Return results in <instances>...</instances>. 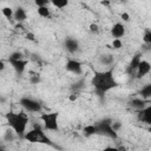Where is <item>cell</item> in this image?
I'll use <instances>...</instances> for the list:
<instances>
[{"label": "cell", "instance_id": "cell-26", "mask_svg": "<svg viewBox=\"0 0 151 151\" xmlns=\"http://www.w3.org/2000/svg\"><path fill=\"white\" fill-rule=\"evenodd\" d=\"M143 41L146 44H151V31H146L143 35Z\"/></svg>", "mask_w": 151, "mask_h": 151}, {"label": "cell", "instance_id": "cell-17", "mask_svg": "<svg viewBox=\"0 0 151 151\" xmlns=\"http://www.w3.org/2000/svg\"><path fill=\"white\" fill-rule=\"evenodd\" d=\"M99 63L104 66H111L114 63V58L112 54H101L99 57Z\"/></svg>", "mask_w": 151, "mask_h": 151}, {"label": "cell", "instance_id": "cell-23", "mask_svg": "<svg viewBox=\"0 0 151 151\" xmlns=\"http://www.w3.org/2000/svg\"><path fill=\"white\" fill-rule=\"evenodd\" d=\"M51 4H52L54 7H57V8L61 9V8H64V7H66V6L68 5V1H67V0H63V1L57 0V1H52Z\"/></svg>", "mask_w": 151, "mask_h": 151}, {"label": "cell", "instance_id": "cell-5", "mask_svg": "<svg viewBox=\"0 0 151 151\" xmlns=\"http://www.w3.org/2000/svg\"><path fill=\"white\" fill-rule=\"evenodd\" d=\"M40 119L44 123V129L47 131H59V113L58 112H46L40 114Z\"/></svg>", "mask_w": 151, "mask_h": 151}, {"label": "cell", "instance_id": "cell-19", "mask_svg": "<svg viewBox=\"0 0 151 151\" xmlns=\"http://www.w3.org/2000/svg\"><path fill=\"white\" fill-rule=\"evenodd\" d=\"M2 15H4L6 19L11 20V19L14 18V11H13L11 7H4V8H2Z\"/></svg>", "mask_w": 151, "mask_h": 151}, {"label": "cell", "instance_id": "cell-9", "mask_svg": "<svg viewBox=\"0 0 151 151\" xmlns=\"http://www.w3.org/2000/svg\"><path fill=\"white\" fill-rule=\"evenodd\" d=\"M64 46L70 53H76L79 51V41L73 37H67L64 41Z\"/></svg>", "mask_w": 151, "mask_h": 151}, {"label": "cell", "instance_id": "cell-6", "mask_svg": "<svg viewBox=\"0 0 151 151\" xmlns=\"http://www.w3.org/2000/svg\"><path fill=\"white\" fill-rule=\"evenodd\" d=\"M19 104L27 111V112H32V113H37V112H41L42 107H41V104L32 98H28V97H22L20 100H19Z\"/></svg>", "mask_w": 151, "mask_h": 151}, {"label": "cell", "instance_id": "cell-7", "mask_svg": "<svg viewBox=\"0 0 151 151\" xmlns=\"http://www.w3.org/2000/svg\"><path fill=\"white\" fill-rule=\"evenodd\" d=\"M65 68L74 74H81L83 73V65L80 61L76 60V59H68L65 64Z\"/></svg>", "mask_w": 151, "mask_h": 151}, {"label": "cell", "instance_id": "cell-31", "mask_svg": "<svg viewBox=\"0 0 151 151\" xmlns=\"http://www.w3.org/2000/svg\"><path fill=\"white\" fill-rule=\"evenodd\" d=\"M26 39H28V40H31V41H34V40H35L33 33H27V34H26Z\"/></svg>", "mask_w": 151, "mask_h": 151}, {"label": "cell", "instance_id": "cell-28", "mask_svg": "<svg viewBox=\"0 0 151 151\" xmlns=\"http://www.w3.org/2000/svg\"><path fill=\"white\" fill-rule=\"evenodd\" d=\"M29 81H31V84L37 85V84L40 83V77H39V76H32V77L29 78Z\"/></svg>", "mask_w": 151, "mask_h": 151}, {"label": "cell", "instance_id": "cell-2", "mask_svg": "<svg viewBox=\"0 0 151 151\" xmlns=\"http://www.w3.org/2000/svg\"><path fill=\"white\" fill-rule=\"evenodd\" d=\"M6 119L8 126L14 131V133L22 138L26 134V127L28 124V118L25 113H15V112H8L6 113Z\"/></svg>", "mask_w": 151, "mask_h": 151}, {"label": "cell", "instance_id": "cell-30", "mask_svg": "<svg viewBox=\"0 0 151 151\" xmlns=\"http://www.w3.org/2000/svg\"><path fill=\"white\" fill-rule=\"evenodd\" d=\"M103 151H119L118 147H113V146H106L103 149Z\"/></svg>", "mask_w": 151, "mask_h": 151}, {"label": "cell", "instance_id": "cell-14", "mask_svg": "<svg viewBox=\"0 0 151 151\" xmlns=\"http://www.w3.org/2000/svg\"><path fill=\"white\" fill-rule=\"evenodd\" d=\"M83 133H84L85 137H91V136L98 134V126H97V124L85 125L84 129H83Z\"/></svg>", "mask_w": 151, "mask_h": 151}, {"label": "cell", "instance_id": "cell-32", "mask_svg": "<svg viewBox=\"0 0 151 151\" xmlns=\"http://www.w3.org/2000/svg\"><path fill=\"white\" fill-rule=\"evenodd\" d=\"M68 99H70L71 101H74V100H77V99H78V96H77V93H72V94L68 97Z\"/></svg>", "mask_w": 151, "mask_h": 151}, {"label": "cell", "instance_id": "cell-13", "mask_svg": "<svg viewBox=\"0 0 151 151\" xmlns=\"http://www.w3.org/2000/svg\"><path fill=\"white\" fill-rule=\"evenodd\" d=\"M140 61H142V54H140V53H137V54L131 59V61H130V64H129V66H127V68H126V72H127L129 74H132L133 72H137V68H138Z\"/></svg>", "mask_w": 151, "mask_h": 151}, {"label": "cell", "instance_id": "cell-15", "mask_svg": "<svg viewBox=\"0 0 151 151\" xmlns=\"http://www.w3.org/2000/svg\"><path fill=\"white\" fill-rule=\"evenodd\" d=\"M15 21L18 22H22L27 19V13L26 11L22 8V7H18L14 9V18H13Z\"/></svg>", "mask_w": 151, "mask_h": 151}, {"label": "cell", "instance_id": "cell-20", "mask_svg": "<svg viewBox=\"0 0 151 151\" xmlns=\"http://www.w3.org/2000/svg\"><path fill=\"white\" fill-rule=\"evenodd\" d=\"M84 85H85V81H84V79H80L79 81L74 83V84L71 86V90L73 91V93H77L78 91H80V90L84 87Z\"/></svg>", "mask_w": 151, "mask_h": 151}, {"label": "cell", "instance_id": "cell-34", "mask_svg": "<svg viewBox=\"0 0 151 151\" xmlns=\"http://www.w3.org/2000/svg\"><path fill=\"white\" fill-rule=\"evenodd\" d=\"M101 5H110V2H107V1H101Z\"/></svg>", "mask_w": 151, "mask_h": 151}, {"label": "cell", "instance_id": "cell-18", "mask_svg": "<svg viewBox=\"0 0 151 151\" xmlns=\"http://www.w3.org/2000/svg\"><path fill=\"white\" fill-rule=\"evenodd\" d=\"M139 94H140L144 99H149V98H151V83L144 85V86L140 88Z\"/></svg>", "mask_w": 151, "mask_h": 151}, {"label": "cell", "instance_id": "cell-35", "mask_svg": "<svg viewBox=\"0 0 151 151\" xmlns=\"http://www.w3.org/2000/svg\"><path fill=\"white\" fill-rule=\"evenodd\" d=\"M147 132H149V133H150V134H151V125H150V126H149V129H147Z\"/></svg>", "mask_w": 151, "mask_h": 151}, {"label": "cell", "instance_id": "cell-8", "mask_svg": "<svg viewBox=\"0 0 151 151\" xmlns=\"http://www.w3.org/2000/svg\"><path fill=\"white\" fill-rule=\"evenodd\" d=\"M150 72H151V64L147 60H142L140 64H139V66H138V68H137L136 78L137 79H142L143 77H145Z\"/></svg>", "mask_w": 151, "mask_h": 151}, {"label": "cell", "instance_id": "cell-3", "mask_svg": "<svg viewBox=\"0 0 151 151\" xmlns=\"http://www.w3.org/2000/svg\"><path fill=\"white\" fill-rule=\"evenodd\" d=\"M24 139L29 142V143H38V144H45V145L54 146V144L51 140V138L44 132V130L39 125H34L32 130L26 132Z\"/></svg>", "mask_w": 151, "mask_h": 151}, {"label": "cell", "instance_id": "cell-29", "mask_svg": "<svg viewBox=\"0 0 151 151\" xmlns=\"http://www.w3.org/2000/svg\"><path fill=\"white\" fill-rule=\"evenodd\" d=\"M120 18H122L123 21H125V22H127V21L130 20V15H129V13H126V12H123V13L120 14Z\"/></svg>", "mask_w": 151, "mask_h": 151}, {"label": "cell", "instance_id": "cell-4", "mask_svg": "<svg viewBox=\"0 0 151 151\" xmlns=\"http://www.w3.org/2000/svg\"><path fill=\"white\" fill-rule=\"evenodd\" d=\"M112 123H113V120L111 118H104V119L97 122L96 124L98 126V134L106 136L111 139H118V133L112 127Z\"/></svg>", "mask_w": 151, "mask_h": 151}, {"label": "cell", "instance_id": "cell-21", "mask_svg": "<svg viewBox=\"0 0 151 151\" xmlns=\"http://www.w3.org/2000/svg\"><path fill=\"white\" fill-rule=\"evenodd\" d=\"M38 14L41 18H48L51 15V12H50V8L47 6H45V7H39L38 8Z\"/></svg>", "mask_w": 151, "mask_h": 151}, {"label": "cell", "instance_id": "cell-10", "mask_svg": "<svg viewBox=\"0 0 151 151\" xmlns=\"http://www.w3.org/2000/svg\"><path fill=\"white\" fill-rule=\"evenodd\" d=\"M8 63L12 65L13 70L15 71V73L18 76H21L25 72V68H26V66L28 64V61L25 60V59H21V60H8Z\"/></svg>", "mask_w": 151, "mask_h": 151}, {"label": "cell", "instance_id": "cell-22", "mask_svg": "<svg viewBox=\"0 0 151 151\" xmlns=\"http://www.w3.org/2000/svg\"><path fill=\"white\" fill-rule=\"evenodd\" d=\"M21 59H24V54L20 51H15V52L11 53L8 57V60H21Z\"/></svg>", "mask_w": 151, "mask_h": 151}, {"label": "cell", "instance_id": "cell-25", "mask_svg": "<svg viewBox=\"0 0 151 151\" xmlns=\"http://www.w3.org/2000/svg\"><path fill=\"white\" fill-rule=\"evenodd\" d=\"M88 31L91 32V33H98L99 32V26L97 25V24H94V22H92V24H90V26H88Z\"/></svg>", "mask_w": 151, "mask_h": 151}, {"label": "cell", "instance_id": "cell-27", "mask_svg": "<svg viewBox=\"0 0 151 151\" xmlns=\"http://www.w3.org/2000/svg\"><path fill=\"white\" fill-rule=\"evenodd\" d=\"M50 1L48 0H35V5L39 7H45V6H48Z\"/></svg>", "mask_w": 151, "mask_h": 151}, {"label": "cell", "instance_id": "cell-12", "mask_svg": "<svg viewBox=\"0 0 151 151\" xmlns=\"http://www.w3.org/2000/svg\"><path fill=\"white\" fill-rule=\"evenodd\" d=\"M138 119L140 122L147 124L149 126L151 125V105H149L145 109L138 111Z\"/></svg>", "mask_w": 151, "mask_h": 151}, {"label": "cell", "instance_id": "cell-1", "mask_svg": "<svg viewBox=\"0 0 151 151\" xmlns=\"http://www.w3.org/2000/svg\"><path fill=\"white\" fill-rule=\"evenodd\" d=\"M91 85L99 97H103L112 88H116L118 83L113 77V68L106 71H96L92 77Z\"/></svg>", "mask_w": 151, "mask_h": 151}, {"label": "cell", "instance_id": "cell-16", "mask_svg": "<svg viewBox=\"0 0 151 151\" xmlns=\"http://www.w3.org/2000/svg\"><path fill=\"white\" fill-rule=\"evenodd\" d=\"M145 104H146L145 100H142V99H138V98L132 99V100L129 101V106L132 107L133 110H137V111H140V110L145 109V107H146Z\"/></svg>", "mask_w": 151, "mask_h": 151}, {"label": "cell", "instance_id": "cell-11", "mask_svg": "<svg viewBox=\"0 0 151 151\" xmlns=\"http://www.w3.org/2000/svg\"><path fill=\"white\" fill-rule=\"evenodd\" d=\"M111 35L114 39H120L122 37L125 35V26L122 22H116L112 27H111Z\"/></svg>", "mask_w": 151, "mask_h": 151}, {"label": "cell", "instance_id": "cell-33", "mask_svg": "<svg viewBox=\"0 0 151 151\" xmlns=\"http://www.w3.org/2000/svg\"><path fill=\"white\" fill-rule=\"evenodd\" d=\"M5 68V64H4V61H0V70L2 71Z\"/></svg>", "mask_w": 151, "mask_h": 151}, {"label": "cell", "instance_id": "cell-24", "mask_svg": "<svg viewBox=\"0 0 151 151\" xmlns=\"http://www.w3.org/2000/svg\"><path fill=\"white\" fill-rule=\"evenodd\" d=\"M122 47H123L122 40H120V39H113V41H112V48L119 50V48H122Z\"/></svg>", "mask_w": 151, "mask_h": 151}]
</instances>
